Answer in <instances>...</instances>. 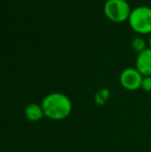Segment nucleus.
I'll list each match as a JSON object with an SVG mask.
<instances>
[{
	"instance_id": "9d476101",
	"label": "nucleus",
	"mask_w": 151,
	"mask_h": 152,
	"mask_svg": "<svg viewBox=\"0 0 151 152\" xmlns=\"http://www.w3.org/2000/svg\"><path fill=\"white\" fill-rule=\"evenodd\" d=\"M149 45H150V48H151V35H150V38H149Z\"/></svg>"
},
{
	"instance_id": "f257e3e1",
	"label": "nucleus",
	"mask_w": 151,
	"mask_h": 152,
	"mask_svg": "<svg viewBox=\"0 0 151 152\" xmlns=\"http://www.w3.org/2000/svg\"><path fill=\"white\" fill-rule=\"evenodd\" d=\"M42 107L44 116L52 120H63L69 116L73 110L71 100L60 92H53L44 96Z\"/></svg>"
},
{
	"instance_id": "1a4fd4ad",
	"label": "nucleus",
	"mask_w": 151,
	"mask_h": 152,
	"mask_svg": "<svg viewBox=\"0 0 151 152\" xmlns=\"http://www.w3.org/2000/svg\"><path fill=\"white\" fill-rule=\"evenodd\" d=\"M141 88L146 92H151V77H144Z\"/></svg>"
},
{
	"instance_id": "6e6552de",
	"label": "nucleus",
	"mask_w": 151,
	"mask_h": 152,
	"mask_svg": "<svg viewBox=\"0 0 151 152\" xmlns=\"http://www.w3.org/2000/svg\"><path fill=\"white\" fill-rule=\"evenodd\" d=\"M109 96V91L106 89H101L96 93V102L97 104H103Z\"/></svg>"
},
{
	"instance_id": "423d86ee",
	"label": "nucleus",
	"mask_w": 151,
	"mask_h": 152,
	"mask_svg": "<svg viewBox=\"0 0 151 152\" xmlns=\"http://www.w3.org/2000/svg\"><path fill=\"white\" fill-rule=\"evenodd\" d=\"M24 115L29 121H39L44 117V113L42 110V104H29L28 106L25 108Z\"/></svg>"
},
{
	"instance_id": "7ed1b4c3",
	"label": "nucleus",
	"mask_w": 151,
	"mask_h": 152,
	"mask_svg": "<svg viewBox=\"0 0 151 152\" xmlns=\"http://www.w3.org/2000/svg\"><path fill=\"white\" fill-rule=\"evenodd\" d=\"M104 12L109 20L121 23L129 19L131 10L125 0H108L104 6Z\"/></svg>"
},
{
	"instance_id": "0eeeda50",
	"label": "nucleus",
	"mask_w": 151,
	"mask_h": 152,
	"mask_svg": "<svg viewBox=\"0 0 151 152\" xmlns=\"http://www.w3.org/2000/svg\"><path fill=\"white\" fill-rule=\"evenodd\" d=\"M131 48L133 49V51H136V52L140 54V53H142L147 49L146 48V42L141 37H136L131 42Z\"/></svg>"
},
{
	"instance_id": "f03ea898",
	"label": "nucleus",
	"mask_w": 151,
	"mask_h": 152,
	"mask_svg": "<svg viewBox=\"0 0 151 152\" xmlns=\"http://www.w3.org/2000/svg\"><path fill=\"white\" fill-rule=\"evenodd\" d=\"M129 25L140 34L151 33V8L148 6H138L131 10Z\"/></svg>"
},
{
	"instance_id": "20e7f679",
	"label": "nucleus",
	"mask_w": 151,
	"mask_h": 152,
	"mask_svg": "<svg viewBox=\"0 0 151 152\" xmlns=\"http://www.w3.org/2000/svg\"><path fill=\"white\" fill-rule=\"evenodd\" d=\"M142 74L137 68L128 67L122 70L120 75V84L124 89L128 91H135L141 88L143 82Z\"/></svg>"
},
{
	"instance_id": "39448f33",
	"label": "nucleus",
	"mask_w": 151,
	"mask_h": 152,
	"mask_svg": "<svg viewBox=\"0 0 151 152\" xmlns=\"http://www.w3.org/2000/svg\"><path fill=\"white\" fill-rule=\"evenodd\" d=\"M136 68L143 77H151V48L140 53L136 60Z\"/></svg>"
}]
</instances>
